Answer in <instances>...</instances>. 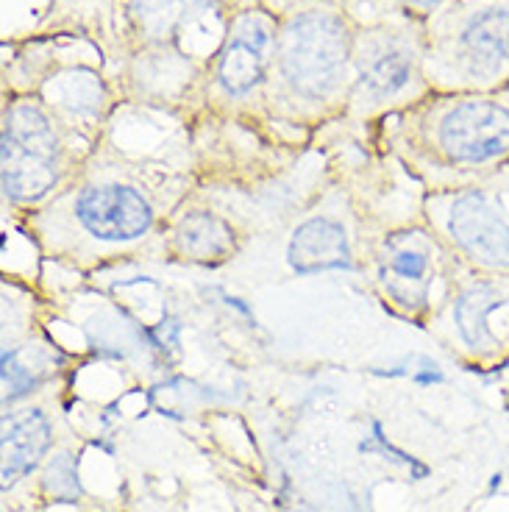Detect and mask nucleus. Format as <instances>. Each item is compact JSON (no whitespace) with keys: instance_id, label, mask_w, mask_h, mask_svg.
I'll list each match as a JSON object with an SVG mask.
<instances>
[{"instance_id":"obj_2","label":"nucleus","mask_w":509,"mask_h":512,"mask_svg":"<svg viewBox=\"0 0 509 512\" xmlns=\"http://www.w3.org/2000/svg\"><path fill=\"white\" fill-rule=\"evenodd\" d=\"M348 34L337 17L323 12L301 14L287 28L281 67L295 90L306 98L329 95L345 73Z\"/></svg>"},{"instance_id":"obj_15","label":"nucleus","mask_w":509,"mask_h":512,"mask_svg":"<svg viewBox=\"0 0 509 512\" xmlns=\"http://www.w3.org/2000/svg\"><path fill=\"white\" fill-rule=\"evenodd\" d=\"M42 357L39 351H6L3 354V396L6 401L28 396L42 376Z\"/></svg>"},{"instance_id":"obj_16","label":"nucleus","mask_w":509,"mask_h":512,"mask_svg":"<svg viewBox=\"0 0 509 512\" xmlns=\"http://www.w3.org/2000/svg\"><path fill=\"white\" fill-rule=\"evenodd\" d=\"M407 3H415V6H437L440 0H407Z\"/></svg>"},{"instance_id":"obj_3","label":"nucleus","mask_w":509,"mask_h":512,"mask_svg":"<svg viewBox=\"0 0 509 512\" xmlns=\"http://www.w3.org/2000/svg\"><path fill=\"white\" fill-rule=\"evenodd\" d=\"M59 145L37 106H14L3 123V190L14 201H37L51 190L59 170Z\"/></svg>"},{"instance_id":"obj_1","label":"nucleus","mask_w":509,"mask_h":512,"mask_svg":"<svg viewBox=\"0 0 509 512\" xmlns=\"http://www.w3.org/2000/svg\"><path fill=\"white\" fill-rule=\"evenodd\" d=\"M446 231L473 268L509 276V184H473L446 206Z\"/></svg>"},{"instance_id":"obj_7","label":"nucleus","mask_w":509,"mask_h":512,"mask_svg":"<svg viewBox=\"0 0 509 512\" xmlns=\"http://www.w3.org/2000/svg\"><path fill=\"white\" fill-rule=\"evenodd\" d=\"M509 307V276H493L476 279L459 293L454 304V326H457L459 340L471 348L473 354H496L501 351L504 337L496 329V318L501 309Z\"/></svg>"},{"instance_id":"obj_11","label":"nucleus","mask_w":509,"mask_h":512,"mask_svg":"<svg viewBox=\"0 0 509 512\" xmlns=\"http://www.w3.org/2000/svg\"><path fill=\"white\" fill-rule=\"evenodd\" d=\"M384 282L398 298L423 301L432 282V248L418 234L395 237L384 251Z\"/></svg>"},{"instance_id":"obj_5","label":"nucleus","mask_w":509,"mask_h":512,"mask_svg":"<svg viewBox=\"0 0 509 512\" xmlns=\"http://www.w3.org/2000/svg\"><path fill=\"white\" fill-rule=\"evenodd\" d=\"M76 218L98 240L128 243L151 229V204L140 192L120 184H103L81 192L76 201Z\"/></svg>"},{"instance_id":"obj_10","label":"nucleus","mask_w":509,"mask_h":512,"mask_svg":"<svg viewBox=\"0 0 509 512\" xmlns=\"http://www.w3.org/2000/svg\"><path fill=\"white\" fill-rule=\"evenodd\" d=\"M51 446V426L37 410L17 412L3 421V487L26 476Z\"/></svg>"},{"instance_id":"obj_8","label":"nucleus","mask_w":509,"mask_h":512,"mask_svg":"<svg viewBox=\"0 0 509 512\" xmlns=\"http://www.w3.org/2000/svg\"><path fill=\"white\" fill-rule=\"evenodd\" d=\"M268 31L259 20H242L237 34L226 45L220 56L217 78L231 95H245L251 92L265 76V62H268Z\"/></svg>"},{"instance_id":"obj_6","label":"nucleus","mask_w":509,"mask_h":512,"mask_svg":"<svg viewBox=\"0 0 509 512\" xmlns=\"http://www.w3.org/2000/svg\"><path fill=\"white\" fill-rule=\"evenodd\" d=\"M457 56L476 81L509 73V3H484L468 14L457 34Z\"/></svg>"},{"instance_id":"obj_14","label":"nucleus","mask_w":509,"mask_h":512,"mask_svg":"<svg viewBox=\"0 0 509 512\" xmlns=\"http://www.w3.org/2000/svg\"><path fill=\"white\" fill-rule=\"evenodd\" d=\"M201 0H137V17L142 28L153 37L173 34L181 23L190 20V14L198 9Z\"/></svg>"},{"instance_id":"obj_12","label":"nucleus","mask_w":509,"mask_h":512,"mask_svg":"<svg viewBox=\"0 0 509 512\" xmlns=\"http://www.w3.org/2000/svg\"><path fill=\"white\" fill-rule=\"evenodd\" d=\"M362 87L373 98H390L395 92H401L412 78V53L398 48L393 42L387 45H373L362 62Z\"/></svg>"},{"instance_id":"obj_13","label":"nucleus","mask_w":509,"mask_h":512,"mask_svg":"<svg viewBox=\"0 0 509 512\" xmlns=\"http://www.w3.org/2000/svg\"><path fill=\"white\" fill-rule=\"evenodd\" d=\"M176 240L181 254L192 259H223L231 251V229L209 212H195L181 220Z\"/></svg>"},{"instance_id":"obj_4","label":"nucleus","mask_w":509,"mask_h":512,"mask_svg":"<svg viewBox=\"0 0 509 512\" xmlns=\"http://www.w3.org/2000/svg\"><path fill=\"white\" fill-rule=\"evenodd\" d=\"M437 145L451 165L473 170L509 165V106L493 98L454 103L437 123Z\"/></svg>"},{"instance_id":"obj_9","label":"nucleus","mask_w":509,"mask_h":512,"mask_svg":"<svg viewBox=\"0 0 509 512\" xmlns=\"http://www.w3.org/2000/svg\"><path fill=\"white\" fill-rule=\"evenodd\" d=\"M287 256L298 273H318V270L345 268L351 251H348L345 229L337 220L312 218L295 229Z\"/></svg>"}]
</instances>
